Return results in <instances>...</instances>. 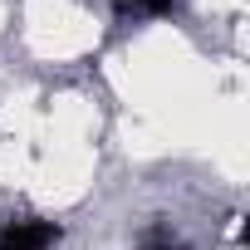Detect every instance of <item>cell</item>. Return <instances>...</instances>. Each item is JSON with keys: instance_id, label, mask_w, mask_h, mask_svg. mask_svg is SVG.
<instances>
[{"instance_id": "obj_1", "label": "cell", "mask_w": 250, "mask_h": 250, "mask_svg": "<svg viewBox=\"0 0 250 250\" xmlns=\"http://www.w3.org/2000/svg\"><path fill=\"white\" fill-rule=\"evenodd\" d=\"M59 226L54 221H10L0 230V250H54Z\"/></svg>"}, {"instance_id": "obj_3", "label": "cell", "mask_w": 250, "mask_h": 250, "mask_svg": "<svg viewBox=\"0 0 250 250\" xmlns=\"http://www.w3.org/2000/svg\"><path fill=\"white\" fill-rule=\"evenodd\" d=\"M143 250H182V240L172 230H152V235H143Z\"/></svg>"}, {"instance_id": "obj_2", "label": "cell", "mask_w": 250, "mask_h": 250, "mask_svg": "<svg viewBox=\"0 0 250 250\" xmlns=\"http://www.w3.org/2000/svg\"><path fill=\"white\" fill-rule=\"evenodd\" d=\"M123 10H133V15H167L172 0H123Z\"/></svg>"}]
</instances>
